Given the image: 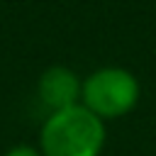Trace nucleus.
Segmentation results:
<instances>
[{
	"instance_id": "f257e3e1",
	"label": "nucleus",
	"mask_w": 156,
	"mask_h": 156,
	"mask_svg": "<svg viewBox=\"0 0 156 156\" xmlns=\"http://www.w3.org/2000/svg\"><path fill=\"white\" fill-rule=\"evenodd\" d=\"M41 156H100L105 124L88 107L73 105L51 112L39 134Z\"/></svg>"
},
{
	"instance_id": "f03ea898",
	"label": "nucleus",
	"mask_w": 156,
	"mask_h": 156,
	"mask_svg": "<svg viewBox=\"0 0 156 156\" xmlns=\"http://www.w3.org/2000/svg\"><path fill=\"white\" fill-rule=\"evenodd\" d=\"M83 107L100 119H115L134 110L139 100V80L127 68L105 66L93 71L80 88Z\"/></svg>"
},
{
	"instance_id": "7ed1b4c3",
	"label": "nucleus",
	"mask_w": 156,
	"mask_h": 156,
	"mask_svg": "<svg viewBox=\"0 0 156 156\" xmlns=\"http://www.w3.org/2000/svg\"><path fill=\"white\" fill-rule=\"evenodd\" d=\"M39 98L46 107H51V112L58 110H68L73 105H78L80 98V88L83 83L78 80V76L66 68V66H51L39 76Z\"/></svg>"
},
{
	"instance_id": "20e7f679",
	"label": "nucleus",
	"mask_w": 156,
	"mask_h": 156,
	"mask_svg": "<svg viewBox=\"0 0 156 156\" xmlns=\"http://www.w3.org/2000/svg\"><path fill=\"white\" fill-rule=\"evenodd\" d=\"M5 156H41V151H39V149H34V146L20 144V146H12Z\"/></svg>"
}]
</instances>
